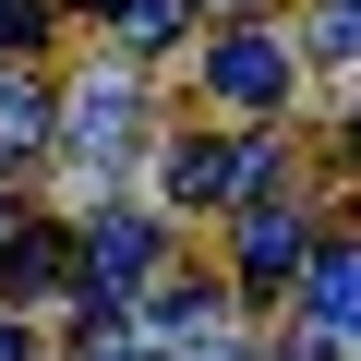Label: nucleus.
<instances>
[{"label": "nucleus", "instance_id": "f257e3e1", "mask_svg": "<svg viewBox=\"0 0 361 361\" xmlns=\"http://www.w3.org/2000/svg\"><path fill=\"white\" fill-rule=\"evenodd\" d=\"M205 85H217L229 109H277V97H289V49H277V37H217V49H205Z\"/></svg>", "mask_w": 361, "mask_h": 361}, {"label": "nucleus", "instance_id": "f03ea898", "mask_svg": "<svg viewBox=\"0 0 361 361\" xmlns=\"http://www.w3.org/2000/svg\"><path fill=\"white\" fill-rule=\"evenodd\" d=\"M289 265H313V229H301L289 205H253V217H241V277H253V289H277Z\"/></svg>", "mask_w": 361, "mask_h": 361}, {"label": "nucleus", "instance_id": "7ed1b4c3", "mask_svg": "<svg viewBox=\"0 0 361 361\" xmlns=\"http://www.w3.org/2000/svg\"><path fill=\"white\" fill-rule=\"evenodd\" d=\"M301 277H313V325H325V337H361V241L313 253Z\"/></svg>", "mask_w": 361, "mask_h": 361}, {"label": "nucleus", "instance_id": "20e7f679", "mask_svg": "<svg viewBox=\"0 0 361 361\" xmlns=\"http://www.w3.org/2000/svg\"><path fill=\"white\" fill-rule=\"evenodd\" d=\"M73 145H85V157H121V145H133V85H85V97H73Z\"/></svg>", "mask_w": 361, "mask_h": 361}, {"label": "nucleus", "instance_id": "39448f33", "mask_svg": "<svg viewBox=\"0 0 361 361\" xmlns=\"http://www.w3.org/2000/svg\"><path fill=\"white\" fill-rule=\"evenodd\" d=\"M37 133H49V97H37L25 73H0V157H25Z\"/></svg>", "mask_w": 361, "mask_h": 361}, {"label": "nucleus", "instance_id": "423d86ee", "mask_svg": "<svg viewBox=\"0 0 361 361\" xmlns=\"http://www.w3.org/2000/svg\"><path fill=\"white\" fill-rule=\"evenodd\" d=\"M313 49L325 61H361V0H325V13H313Z\"/></svg>", "mask_w": 361, "mask_h": 361}, {"label": "nucleus", "instance_id": "0eeeda50", "mask_svg": "<svg viewBox=\"0 0 361 361\" xmlns=\"http://www.w3.org/2000/svg\"><path fill=\"white\" fill-rule=\"evenodd\" d=\"M49 277H61V241L25 229V241H13V289H49Z\"/></svg>", "mask_w": 361, "mask_h": 361}, {"label": "nucleus", "instance_id": "6e6552de", "mask_svg": "<svg viewBox=\"0 0 361 361\" xmlns=\"http://www.w3.org/2000/svg\"><path fill=\"white\" fill-rule=\"evenodd\" d=\"M49 37V0H0V49H37Z\"/></svg>", "mask_w": 361, "mask_h": 361}, {"label": "nucleus", "instance_id": "1a4fd4ad", "mask_svg": "<svg viewBox=\"0 0 361 361\" xmlns=\"http://www.w3.org/2000/svg\"><path fill=\"white\" fill-rule=\"evenodd\" d=\"M0 361H25V325H13V301H0Z\"/></svg>", "mask_w": 361, "mask_h": 361}, {"label": "nucleus", "instance_id": "9d476101", "mask_svg": "<svg viewBox=\"0 0 361 361\" xmlns=\"http://www.w3.org/2000/svg\"><path fill=\"white\" fill-rule=\"evenodd\" d=\"M85 361H145V349H109V337H85Z\"/></svg>", "mask_w": 361, "mask_h": 361}, {"label": "nucleus", "instance_id": "9b49d317", "mask_svg": "<svg viewBox=\"0 0 361 361\" xmlns=\"http://www.w3.org/2000/svg\"><path fill=\"white\" fill-rule=\"evenodd\" d=\"M205 13H241V0H205Z\"/></svg>", "mask_w": 361, "mask_h": 361}, {"label": "nucleus", "instance_id": "f8f14e48", "mask_svg": "<svg viewBox=\"0 0 361 361\" xmlns=\"http://www.w3.org/2000/svg\"><path fill=\"white\" fill-rule=\"evenodd\" d=\"M349 145H361V109H349Z\"/></svg>", "mask_w": 361, "mask_h": 361}]
</instances>
